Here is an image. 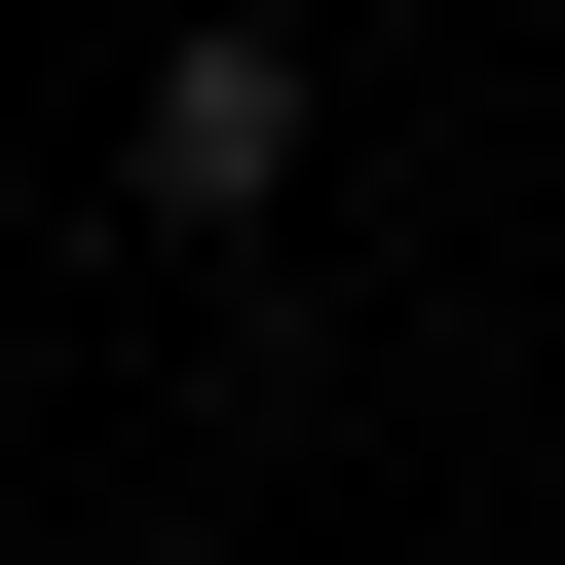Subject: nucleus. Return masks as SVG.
Returning <instances> with one entry per match:
<instances>
[{"label": "nucleus", "instance_id": "obj_1", "mask_svg": "<svg viewBox=\"0 0 565 565\" xmlns=\"http://www.w3.org/2000/svg\"><path fill=\"white\" fill-rule=\"evenodd\" d=\"M264 189H302V76L264 39H151V226H264Z\"/></svg>", "mask_w": 565, "mask_h": 565}]
</instances>
